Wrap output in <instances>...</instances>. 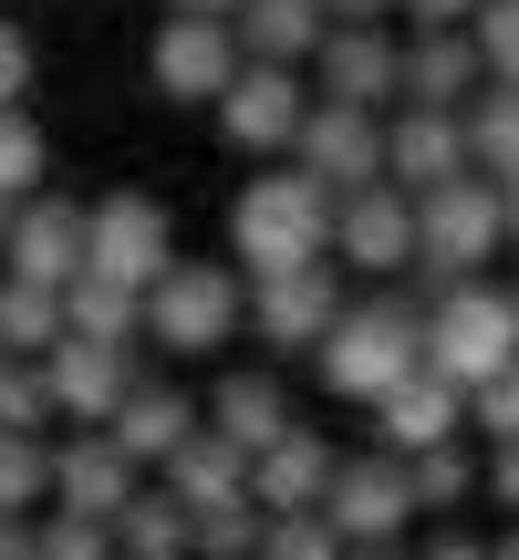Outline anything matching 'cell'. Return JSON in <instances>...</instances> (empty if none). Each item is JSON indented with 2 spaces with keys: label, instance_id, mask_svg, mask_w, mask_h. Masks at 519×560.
<instances>
[{
  "label": "cell",
  "instance_id": "cell-9",
  "mask_svg": "<svg viewBox=\"0 0 519 560\" xmlns=\"http://www.w3.org/2000/svg\"><path fill=\"white\" fill-rule=\"evenodd\" d=\"M322 520H333V540H405L416 529V488H405V457H333V488H322Z\"/></svg>",
  "mask_w": 519,
  "mask_h": 560
},
{
  "label": "cell",
  "instance_id": "cell-29",
  "mask_svg": "<svg viewBox=\"0 0 519 560\" xmlns=\"http://www.w3.org/2000/svg\"><path fill=\"white\" fill-rule=\"evenodd\" d=\"M42 499H53V446L0 425V509H11V520H32Z\"/></svg>",
  "mask_w": 519,
  "mask_h": 560
},
{
  "label": "cell",
  "instance_id": "cell-41",
  "mask_svg": "<svg viewBox=\"0 0 519 560\" xmlns=\"http://www.w3.org/2000/svg\"><path fill=\"white\" fill-rule=\"evenodd\" d=\"M322 21H395V0H322Z\"/></svg>",
  "mask_w": 519,
  "mask_h": 560
},
{
  "label": "cell",
  "instance_id": "cell-48",
  "mask_svg": "<svg viewBox=\"0 0 519 560\" xmlns=\"http://www.w3.org/2000/svg\"><path fill=\"white\" fill-rule=\"evenodd\" d=\"M509 322H519V291H509Z\"/></svg>",
  "mask_w": 519,
  "mask_h": 560
},
{
  "label": "cell",
  "instance_id": "cell-42",
  "mask_svg": "<svg viewBox=\"0 0 519 560\" xmlns=\"http://www.w3.org/2000/svg\"><path fill=\"white\" fill-rule=\"evenodd\" d=\"M0 560H32V520H11V509H0Z\"/></svg>",
  "mask_w": 519,
  "mask_h": 560
},
{
  "label": "cell",
  "instance_id": "cell-40",
  "mask_svg": "<svg viewBox=\"0 0 519 560\" xmlns=\"http://www.w3.org/2000/svg\"><path fill=\"white\" fill-rule=\"evenodd\" d=\"M416 560H488V540H478V529H437Z\"/></svg>",
  "mask_w": 519,
  "mask_h": 560
},
{
  "label": "cell",
  "instance_id": "cell-2",
  "mask_svg": "<svg viewBox=\"0 0 519 560\" xmlns=\"http://www.w3.org/2000/svg\"><path fill=\"white\" fill-rule=\"evenodd\" d=\"M312 363H322V395L374 405L395 374H416V291H364V301H343L333 332L312 342Z\"/></svg>",
  "mask_w": 519,
  "mask_h": 560
},
{
  "label": "cell",
  "instance_id": "cell-39",
  "mask_svg": "<svg viewBox=\"0 0 519 560\" xmlns=\"http://www.w3.org/2000/svg\"><path fill=\"white\" fill-rule=\"evenodd\" d=\"M21 94H32V42L0 21V104H21Z\"/></svg>",
  "mask_w": 519,
  "mask_h": 560
},
{
  "label": "cell",
  "instance_id": "cell-6",
  "mask_svg": "<svg viewBox=\"0 0 519 560\" xmlns=\"http://www.w3.org/2000/svg\"><path fill=\"white\" fill-rule=\"evenodd\" d=\"M166 260H177V219H166L146 187H115V198L83 208V270L125 280V291H146Z\"/></svg>",
  "mask_w": 519,
  "mask_h": 560
},
{
  "label": "cell",
  "instance_id": "cell-8",
  "mask_svg": "<svg viewBox=\"0 0 519 560\" xmlns=\"http://www.w3.org/2000/svg\"><path fill=\"white\" fill-rule=\"evenodd\" d=\"M32 363H42V395H53L62 425H104L115 395L136 384V342H94V332H53Z\"/></svg>",
  "mask_w": 519,
  "mask_h": 560
},
{
  "label": "cell",
  "instance_id": "cell-5",
  "mask_svg": "<svg viewBox=\"0 0 519 560\" xmlns=\"http://www.w3.org/2000/svg\"><path fill=\"white\" fill-rule=\"evenodd\" d=\"M280 156H291L301 177L322 187V198H354V187H374V177H384V115H364V104H333V94H312Z\"/></svg>",
  "mask_w": 519,
  "mask_h": 560
},
{
  "label": "cell",
  "instance_id": "cell-18",
  "mask_svg": "<svg viewBox=\"0 0 519 560\" xmlns=\"http://www.w3.org/2000/svg\"><path fill=\"white\" fill-rule=\"evenodd\" d=\"M322 488H333V436L291 416L250 457V509H260V520H280V509H322Z\"/></svg>",
  "mask_w": 519,
  "mask_h": 560
},
{
  "label": "cell",
  "instance_id": "cell-28",
  "mask_svg": "<svg viewBox=\"0 0 519 560\" xmlns=\"http://www.w3.org/2000/svg\"><path fill=\"white\" fill-rule=\"evenodd\" d=\"M53 332H62V291H53V280H11V270H0V353L32 363Z\"/></svg>",
  "mask_w": 519,
  "mask_h": 560
},
{
  "label": "cell",
  "instance_id": "cell-20",
  "mask_svg": "<svg viewBox=\"0 0 519 560\" xmlns=\"http://www.w3.org/2000/svg\"><path fill=\"white\" fill-rule=\"evenodd\" d=\"M478 42L468 32H405L395 42V104H437V115H458L468 94H478Z\"/></svg>",
  "mask_w": 519,
  "mask_h": 560
},
{
  "label": "cell",
  "instance_id": "cell-31",
  "mask_svg": "<svg viewBox=\"0 0 519 560\" xmlns=\"http://www.w3.org/2000/svg\"><path fill=\"white\" fill-rule=\"evenodd\" d=\"M32 560H115V529L73 509H32Z\"/></svg>",
  "mask_w": 519,
  "mask_h": 560
},
{
  "label": "cell",
  "instance_id": "cell-17",
  "mask_svg": "<svg viewBox=\"0 0 519 560\" xmlns=\"http://www.w3.org/2000/svg\"><path fill=\"white\" fill-rule=\"evenodd\" d=\"M104 436H115L125 457H136L146 478H157V467L177 457L187 436H198V395H177L166 374H136V384L115 395V416H104Z\"/></svg>",
  "mask_w": 519,
  "mask_h": 560
},
{
  "label": "cell",
  "instance_id": "cell-24",
  "mask_svg": "<svg viewBox=\"0 0 519 560\" xmlns=\"http://www.w3.org/2000/svg\"><path fill=\"white\" fill-rule=\"evenodd\" d=\"M458 145L478 177H519V83H478L458 104Z\"/></svg>",
  "mask_w": 519,
  "mask_h": 560
},
{
  "label": "cell",
  "instance_id": "cell-7",
  "mask_svg": "<svg viewBox=\"0 0 519 560\" xmlns=\"http://www.w3.org/2000/svg\"><path fill=\"white\" fill-rule=\"evenodd\" d=\"M301 104H312V83H301V62H240V73L208 94V115H219L229 156H280L301 125Z\"/></svg>",
  "mask_w": 519,
  "mask_h": 560
},
{
  "label": "cell",
  "instance_id": "cell-38",
  "mask_svg": "<svg viewBox=\"0 0 519 560\" xmlns=\"http://www.w3.org/2000/svg\"><path fill=\"white\" fill-rule=\"evenodd\" d=\"M468 11H478V0H395L405 32H468Z\"/></svg>",
  "mask_w": 519,
  "mask_h": 560
},
{
  "label": "cell",
  "instance_id": "cell-44",
  "mask_svg": "<svg viewBox=\"0 0 519 560\" xmlns=\"http://www.w3.org/2000/svg\"><path fill=\"white\" fill-rule=\"evenodd\" d=\"M343 560H416V550H405V540H354Z\"/></svg>",
  "mask_w": 519,
  "mask_h": 560
},
{
  "label": "cell",
  "instance_id": "cell-22",
  "mask_svg": "<svg viewBox=\"0 0 519 560\" xmlns=\"http://www.w3.org/2000/svg\"><path fill=\"white\" fill-rule=\"evenodd\" d=\"M229 42H240V62H312L322 0H240L229 11Z\"/></svg>",
  "mask_w": 519,
  "mask_h": 560
},
{
  "label": "cell",
  "instance_id": "cell-12",
  "mask_svg": "<svg viewBox=\"0 0 519 560\" xmlns=\"http://www.w3.org/2000/svg\"><path fill=\"white\" fill-rule=\"evenodd\" d=\"M301 73H312V94L384 115V104H395V21H322V42H312Z\"/></svg>",
  "mask_w": 519,
  "mask_h": 560
},
{
  "label": "cell",
  "instance_id": "cell-15",
  "mask_svg": "<svg viewBox=\"0 0 519 560\" xmlns=\"http://www.w3.org/2000/svg\"><path fill=\"white\" fill-rule=\"evenodd\" d=\"M0 270H11V280H53V291H62V280L83 270V208L73 198H42V187H32V198H11Z\"/></svg>",
  "mask_w": 519,
  "mask_h": 560
},
{
  "label": "cell",
  "instance_id": "cell-33",
  "mask_svg": "<svg viewBox=\"0 0 519 560\" xmlns=\"http://www.w3.org/2000/svg\"><path fill=\"white\" fill-rule=\"evenodd\" d=\"M468 42H478L488 83H519V0H478V11H468Z\"/></svg>",
  "mask_w": 519,
  "mask_h": 560
},
{
  "label": "cell",
  "instance_id": "cell-3",
  "mask_svg": "<svg viewBox=\"0 0 519 560\" xmlns=\"http://www.w3.org/2000/svg\"><path fill=\"white\" fill-rule=\"evenodd\" d=\"M499 249H509V229H499V187H488L478 166L416 198V260H405V270H416V301H437L447 280H478Z\"/></svg>",
  "mask_w": 519,
  "mask_h": 560
},
{
  "label": "cell",
  "instance_id": "cell-23",
  "mask_svg": "<svg viewBox=\"0 0 519 560\" xmlns=\"http://www.w3.org/2000/svg\"><path fill=\"white\" fill-rule=\"evenodd\" d=\"M198 425H208V436H229L240 457H260V446H270L280 425H291V395H280L270 374H229L219 395L198 405Z\"/></svg>",
  "mask_w": 519,
  "mask_h": 560
},
{
  "label": "cell",
  "instance_id": "cell-21",
  "mask_svg": "<svg viewBox=\"0 0 519 560\" xmlns=\"http://www.w3.org/2000/svg\"><path fill=\"white\" fill-rule=\"evenodd\" d=\"M157 488H166V499L187 509V520H208V509L250 499V457H240V446H229V436H208V425H198V436H187L177 457L157 467Z\"/></svg>",
  "mask_w": 519,
  "mask_h": 560
},
{
  "label": "cell",
  "instance_id": "cell-30",
  "mask_svg": "<svg viewBox=\"0 0 519 560\" xmlns=\"http://www.w3.org/2000/svg\"><path fill=\"white\" fill-rule=\"evenodd\" d=\"M250 560H343V540H333L322 509H280V520H260V550Z\"/></svg>",
  "mask_w": 519,
  "mask_h": 560
},
{
  "label": "cell",
  "instance_id": "cell-13",
  "mask_svg": "<svg viewBox=\"0 0 519 560\" xmlns=\"http://www.w3.org/2000/svg\"><path fill=\"white\" fill-rule=\"evenodd\" d=\"M146 73H157L166 104H208L229 73H240V42H229V21H198V11H166L157 42H146Z\"/></svg>",
  "mask_w": 519,
  "mask_h": 560
},
{
  "label": "cell",
  "instance_id": "cell-46",
  "mask_svg": "<svg viewBox=\"0 0 519 560\" xmlns=\"http://www.w3.org/2000/svg\"><path fill=\"white\" fill-rule=\"evenodd\" d=\"M488 560H519V520H509V529H499V540H488Z\"/></svg>",
  "mask_w": 519,
  "mask_h": 560
},
{
  "label": "cell",
  "instance_id": "cell-19",
  "mask_svg": "<svg viewBox=\"0 0 519 560\" xmlns=\"http://www.w3.org/2000/svg\"><path fill=\"white\" fill-rule=\"evenodd\" d=\"M447 177H468L458 115H437V104H395V115H384V187L426 198V187H447Z\"/></svg>",
  "mask_w": 519,
  "mask_h": 560
},
{
  "label": "cell",
  "instance_id": "cell-34",
  "mask_svg": "<svg viewBox=\"0 0 519 560\" xmlns=\"http://www.w3.org/2000/svg\"><path fill=\"white\" fill-rule=\"evenodd\" d=\"M250 550H260V509H250V499L187 520V560H250Z\"/></svg>",
  "mask_w": 519,
  "mask_h": 560
},
{
  "label": "cell",
  "instance_id": "cell-10",
  "mask_svg": "<svg viewBox=\"0 0 519 560\" xmlns=\"http://www.w3.org/2000/svg\"><path fill=\"white\" fill-rule=\"evenodd\" d=\"M333 312H343V270H333V260H301V270H270V280H250V312H240V332H260L270 353H312V342L333 332Z\"/></svg>",
  "mask_w": 519,
  "mask_h": 560
},
{
  "label": "cell",
  "instance_id": "cell-36",
  "mask_svg": "<svg viewBox=\"0 0 519 560\" xmlns=\"http://www.w3.org/2000/svg\"><path fill=\"white\" fill-rule=\"evenodd\" d=\"M468 425H478L488 446H499V436H519V353H509L488 384H468Z\"/></svg>",
  "mask_w": 519,
  "mask_h": 560
},
{
  "label": "cell",
  "instance_id": "cell-26",
  "mask_svg": "<svg viewBox=\"0 0 519 560\" xmlns=\"http://www.w3.org/2000/svg\"><path fill=\"white\" fill-rule=\"evenodd\" d=\"M136 301H146V291H125V280H104V270H73V280H62V332L136 342Z\"/></svg>",
  "mask_w": 519,
  "mask_h": 560
},
{
  "label": "cell",
  "instance_id": "cell-47",
  "mask_svg": "<svg viewBox=\"0 0 519 560\" xmlns=\"http://www.w3.org/2000/svg\"><path fill=\"white\" fill-rule=\"evenodd\" d=\"M0 229H11V198H0Z\"/></svg>",
  "mask_w": 519,
  "mask_h": 560
},
{
  "label": "cell",
  "instance_id": "cell-35",
  "mask_svg": "<svg viewBox=\"0 0 519 560\" xmlns=\"http://www.w3.org/2000/svg\"><path fill=\"white\" fill-rule=\"evenodd\" d=\"M0 425H11V436H42V425H53L42 363H21V353H0Z\"/></svg>",
  "mask_w": 519,
  "mask_h": 560
},
{
  "label": "cell",
  "instance_id": "cell-32",
  "mask_svg": "<svg viewBox=\"0 0 519 560\" xmlns=\"http://www.w3.org/2000/svg\"><path fill=\"white\" fill-rule=\"evenodd\" d=\"M42 166H53V145H42V125L21 115V104H0V198H32Z\"/></svg>",
  "mask_w": 519,
  "mask_h": 560
},
{
  "label": "cell",
  "instance_id": "cell-4",
  "mask_svg": "<svg viewBox=\"0 0 519 560\" xmlns=\"http://www.w3.org/2000/svg\"><path fill=\"white\" fill-rule=\"evenodd\" d=\"M250 312V280L229 260H166L136 301V342H166V353H219Z\"/></svg>",
  "mask_w": 519,
  "mask_h": 560
},
{
  "label": "cell",
  "instance_id": "cell-11",
  "mask_svg": "<svg viewBox=\"0 0 519 560\" xmlns=\"http://www.w3.org/2000/svg\"><path fill=\"white\" fill-rule=\"evenodd\" d=\"M333 260L364 270V280H405V260H416V198L384 187V177L333 198Z\"/></svg>",
  "mask_w": 519,
  "mask_h": 560
},
{
  "label": "cell",
  "instance_id": "cell-45",
  "mask_svg": "<svg viewBox=\"0 0 519 560\" xmlns=\"http://www.w3.org/2000/svg\"><path fill=\"white\" fill-rule=\"evenodd\" d=\"M166 11H198V21H229L240 0H166Z\"/></svg>",
  "mask_w": 519,
  "mask_h": 560
},
{
  "label": "cell",
  "instance_id": "cell-37",
  "mask_svg": "<svg viewBox=\"0 0 519 560\" xmlns=\"http://www.w3.org/2000/svg\"><path fill=\"white\" fill-rule=\"evenodd\" d=\"M478 499H499L509 520H519V436H499V446L478 457Z\"/></svg>",
  "mask_w": 519,
  "mask_h": 560
},
{
  "label": "cell",
  "instance_id": "cell-1",
  "mask_svg": "<svg viewBox=\"0 0 519 560\" xmlns=\"http://www.w3.org/2000/svg\"><path fill=\"white\" fill-rule=\"evenodd\" d=\"M229 249H240V280L301 270V260H333V198H322L301 166H260V177L229 198Z\"/></svg>",
  "mask_w": 519,
  "mask_h": 560
},
{
  "label": "cell",
  "instance_id": "cell-14",
  "mask_svg": "<svg viewBox=\"0 0 519 560\" xmlns=\"http://www.w3.org/2000/svg\"><path fill=\"white\" fill-rule=\"evenodd\" d=\"M136 488H146V467L125 457L104 425H73V436L53 446V499H42V509H73V520H115Z\"/></svg>",
  "mask_w": 519,
  "mask_h": 560
},
{
  "label": "cell",
  "instance_id": "cell-27",
  "mask_svg": "<svg viewBox=\"0 0 519 560\" xmlns=\"http://www.w3.org/2000/svg\"><path fill=\"white\" fill-rule=\"evenodd\" d=\"M405 488H416V509H468L478 499V446L468 436H437L405 457Z\"/></svg>",
  "mask_w": 519,
  "mask_h": 560
},
{
  "label": "cell",
  "instance_id": "cell-16",
  "mask_svg": "<svg viewBox=\"0 0 519 560\" xmlns=\"http://www.w3.org/2000/svg\"><path fill=\"white\" fill-rule=\"evenodd\" d=\"M364 416H374V446H384V457H416V446H437V436H468V395L447 374H426V363H416V374H395Z\"/></svg>",
  "mask_w": 519,
  "mask_h": 560
},
{
  "label": "cell",
  "instance_id": "cell-43",
  "mask_svg": "<svg viewBox=\"0 0 519 560\" xmlns=\"http://www.w3.org/2000/svg\"><path fill=\"white\" fill-rule=\"evenodd\" d=\"M499 187V229H509V249H519V177H488Z\"/></svg>",
  "mask_w": 519,
  "mask_h": 560
},
{
  "label": "cell",
  "instance_id": "cell-25",
  "mask_svg": "<svg viewBox=\"0 0 519 560\" xmlns=\"http://www.w3.org/2000/svg\"><path fill=\"white\" fill-rule=\"evenodd\" d=\"M104 529H115V560H187V509L166 488H136Z\"/></svg>",
  "mask_w": 519,
  "mask_h": 560
}]
</instances>
